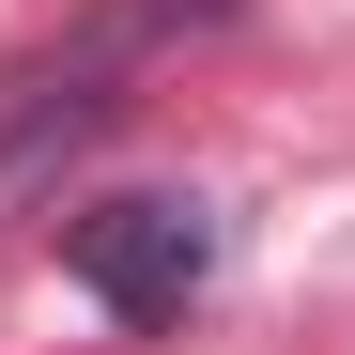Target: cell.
Returning a JSON list of instances; mask_svg holds the SVG:
<instances>
[{"label": "cell", "instance_id": "cell-2", "mask_svg": "<svg viewBox=\"0 0 355 355\" xmlns=\"http://www.w3.org/2000/svg\"><path fill=\"white\" fill-rule=\"evenodd\" d=\"M62 278L93 293L108 324H186L201 293H216V201H186V186H124V201H78L62 216Z\"/></svg>", "mask_w": 355, "mask_h": 355}, {"label": "cell", "instance_id": "cell-1", "mask_svg": "<svg viewBox=\"0 0 355 355\" xmlns=\"http://www.w3.org/2000/svg\"><path fill=\"white\" fill-rule=\"evenodd\" d=\"M201 16H232V0H108L62 62H31V78H16V108H0V201L46 186L78 139H108V124L139 108V62H155V46H186Z\"/></svg>", "mask_w": 355, "mask_h": 355}]
</instances>
